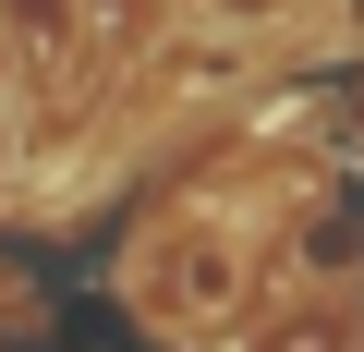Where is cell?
<instances>
[{
	"label": "cell",
	"instance_id": "cell-1",
	"mask_svg": "<svg viewBox=\"0 0 364 352\" xmlns=\"http://www.w3.org/2000/svg\"><path fill=\"white\" fill-rule=\"evenodd\" d=\"M243 243L207 219V207H170V219H146L134 231V255H122V304L146 316V328H170V340H195V328H219L231 304H243Z\"/></svg>",
	"mask_w": 364,
	"mask_h": 352
},
{
	"label": "cell",
	"instance_id": "cell-2",
	"mask_svg": "<svg viewBox=\"0 0 364 352\" xmlns=\"http://www.w3.org/2000/svg\"><path fill=\"white\" fill-rule=\"evenodd\" d=\"M255 352H340V292H304L255 328Z\"/></svg>",
	"mask_w": 364,
	"mask_h": 352
},
{
	"label": "cell",
	"instance_id": "cell-3",
	"mask_svg": "<svg viewBox=\"0 0 364 352\" xmlns=\"http://www.w3.org/2000/svg\"><path fill=\"white\" fill-rule=\"evenodd\" d=\"M207 13H231V25H267V13H291V0H207Z\"/></svg>",
	"mask_w": 364,
	"mask_h": 352
}]
</instances>
